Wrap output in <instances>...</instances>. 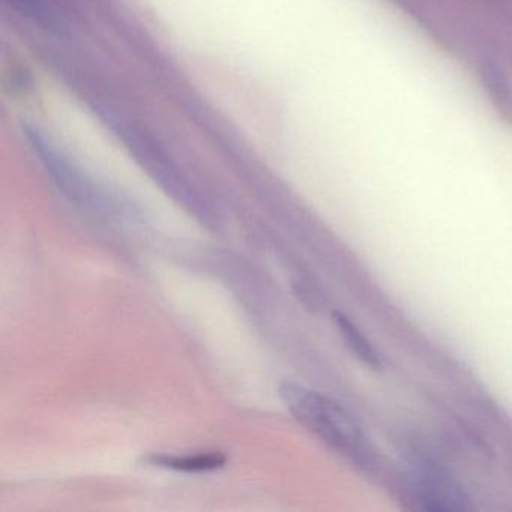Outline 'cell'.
I'll return each mask as SVG.
<instances>
[{
	"instance_id": "1",
	"label": "cell",
	"mask_w": 512,
	"mask_h": 512,
	"mask_svg": "<svg viewBox=\"0 0 512 512\" xmlns=\"http://www.w3.org/2000/svg\"><path fill=\"white\" fill-rule=\"evenodd\" d=\"M280 395L292 415L317 437L352 458H364L367 437L361 425L331 398L298 385L281 386Z\"/></svg>"
},
{
	"instance_id": "6",
	"label": "cell",
	"mask_w": 512,
	"mask_h": 512,
	"mask_svg": "<svg viewBox=\"0 0 512 512\" xmlns=\"http://www.w3.org/2000/svg\"><path fill=\"white\" fill-rule=\"evenodd\" d=\"M334 320L337 323L338 331H340L341 338H343L346 346L349 347L350 352L364 362L368 367L374 370H380L383 367V358L376 347L370 343L367 337L359 331L358 326L353 325L344 314L334 313Z\"/></svg>"
},
{
	"instance_id": "3",
	"label": "cell",
	"mask_w": 512,
	"mask_h": 512,
	"mask_svg": "<svg viewBox=\"0 0 512 512\" xmlns=\"http://www.w3.org/2000/svg\"><path fill=\"white\" fill-rule=\"evenodd\" d=\"M412 487L418 502L431 511H461L469 508V499L460 485L436 464L416 461L412 464Z\"/></svg>"
},
{
	"instance_id": "2",
	"label": "cell",
	"mask_w": 512,
	"mask_h": 512,
	"mask_svg": "<svg viewBox=\"0 0 512 512\" xmlns=\"http://www.w3.org/2000/svg\"><path fill=\"white\" fill-rule=\"evenodd\" d=\"M115 125L118 128L119 137L127 143L128 149L136 155L137 160L148 169V172H151V175L167 191H170L173 197L196 212L205 209L202 199L197 196L190 182L182 176L163 146L158 145L151 134L136 125L122 124V122H115Z\"/></svg>"
},
{
	"instance_id": "4",
	"label": "cell",
	"mask_w": 512,
	"mask_h": 512,
	"mask_svg": "<svg viewBox=\"0 0 512 512\" xmlns=\"http://www.w3.org/2000/svg\"><path fill=\"white\" fill-rule=\"evenodd\" d=\"M5 4L49 31L64 32L68 28V16L59 0H5Z\"/></svg>"
},
{
	"instance_id": "5",
	"label": "cell",
	"mask_w": 512,
	"mask_h": 512,
	"mask_svg": "<svg viewBox=\"0 0 512 512\" xmlns=\"http://www.w3.org/2000/svg\"><path fill=\"white\" fill-rule=\"evenodd\" d=\"M146 461L152 466L164 467V469L200 473L220 469L227 463V457L223 452L212 451L196 455H151L146 458Z\"/></svg>"
}]
</instances>
